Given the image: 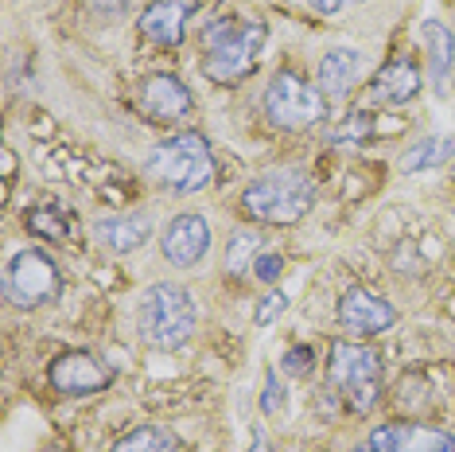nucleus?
Masks as SVG:
<instances>
[{
    "label": "nucleus",
    "mask_w": 455,
    "mask_h": 452,
    "mask_svg": "<svg viewBox=\"0 0 455 452\" xmlns=\"http://www.w3.org/2000/svg\"><path fill=\"white\" fill-rule=\"evenodd\" d=\"M257 250H261V238H257V230H234L230 246H226V273H230V277L245 273L257 258H261Z\"/></svg>",
    "instance_id": "nucleus-20"
},
{
    "label": "nucleus",
    "mask_w": 455,
    "mask_h": 452,
    "mask_svg": "<svg viewBox=\"0 0 455 452\" xmlns=\"http://www.w3.org/2000/svg\"><path fill=\"white\" fill-rule=\"evenodd\" d=\"M288 308V293L284 289H268L265 296H261V304H257V312H253V320H257V327H268Z\"/></svg>",
    "instance_id": "nucleus-23"
},
{
    "label": "nucleus",
    "mask_w": 455,
    "mask_h": 452,
    "mask_svg": "<svg viewBox=\"0 0 455 452\" xmlns=\"http://www.w3.org/2000/svg\"><path fill=\"white\" fill-rule=\"evenodd\" d=\"M339 324L350 335H378L397 324V312H393L389 301H381L370 289H347L339 296Z\"/></svg>",
    "instance_id": "nucleus-11"
},
{
    "label": "nucleus",
    "mask_w": 455,
    "mask_h": 452,
    "mask_svg": "<svg viewBox=\"0 0 455 452\" xmlns=\"http://www.w3.org/2000/svg\"><path fill=\"white\" fill-rule=\"evenodd\" d=\"M355 452H374V448H370V445H358V448H355Z\"/></svg>",
    "instance_id": "nucleus-29"
},
{
    "label": "nucleus",
    "mask_w": 455,
    "mask_h": 452,
    "mask_svg": "<svg viewBox=\"0 0 455 452\" xmlns=\"http://www.w3.org/2000/svg\"><path fill=\"white\" fill-rule=\"evenodd\" d=\"M420 90V67L412 55H393L386 67L370 82V101H381V106H405V101L417 98Z\"/></svg>",
    "instance_id": "nucleus-14"
},
{
    "label": "nucleus",
    "mask_w": 455,
    "mask_h": 452,
    "mask_svg": "<svg viewBox=\"0 0 455 452\" xmlns=\"http://www.w3.org/2000/svg\"><path fill=\"white\" fill-rule=\"evenodd\" d=\"M420 36H424V55H428L432 78H436V86H443V78L451 75V63H455V36L440 20H428V24L420 28Z\"/></svg>",
    "instance_id": "nucleus-17"
},
{
    "label": "nucleus",
    "mask_w": 455,
    "mask_h": 452,
    "mask_svg": "<svg viewBox=\"0 0 455 452\" xmlns=\"http://www.w3.org/2000/svg\"><path fill=\"white\" fill-rule=\"evenodd\" d=\"M312 183L299 172H268V176L253 180L242 195V207L250 219L257 222H273V226H288L299 222L312 211Z\"/></svg>",
    "instance_id": "nucleus-5"
},
{
    "label": "nucleus",
    "mask_w": 455,
    "mask_h": 452,
    "mask_svg": "<svg viewBox=\"0 0 455 452\" xmlns=\"http://www.w3.org/2000/svg\"><path fill=\"white\" fill-rule=\"evenodd\" d=\"M358 70H362V55H358V51H347V47L327 51L323 63H319V90H323V98L350 94V86L358 82Z\"/></svg>",
    "instance_id": "nucleus-15"
},
{
    "label": "nucleus",
    "mask_w": 455,
    "mask_h": 452,
    "mask_svg": "<svg viewBox=\"0 0 455 452\" xmlns=\"http://www.w3.org/2000/svg\"><path fill=\"white\" fill-rule=\"evenodd\" d=\"M206 250H211V226L203 214H175L164 230V258L175 270H191L206 258Z\"/></svg>",
    "instance_id": "nucleus-10"
},
{
    "label": "nucleus",
    "mask_w": 455,
    "mask_h": 452,
    "mask_svg": "<svg viewBox=\"0 0 455 452\" xmlns=\"http://www.w3.org/2000/svg\"><path fill=\"white\" fill-rule=\"evenodd\" d=\"M148 219L144 214H113V219H98L94 234L101 246H109L113 254H129L137 250V246H144V238H148Z\"/></svg>",
    "instance_id": "nucleus-16"
},
{
    "label": "nucleus",
    "mask_w": 455,
    "mask_h": 452,
    "mask_svg": "<svg viewBox=\"0 0 455 452\" xmlns=\"http://www.w3.org/2000/svg\"><path fill=\"white\" fill-rule=\"evenodd\" d=\"M374 452H455V437L432 425H381L366 440Z\"/></svg>",
    "instance_id": "nucleus-13"
},
{
    "label": "nucleus",
    "mask_w": 455,
    "mask_h": 452,
    "mask_svg": "<svg viewBox=\"0 0 455 452\" xmlns=\"http://www.w3.org/2000/svg\"><path fill=\"white\" fill-rule=\"evenodd\" d=\"M307 363H312V351H307V347H292V351L284 355V371L288 375H299V371H307Z\"/></svg>",
    "instance_id": "nucleus-26"
},
{
    "label": "nucleus",
    "mask_w": 455,
    "mask_h": 452,
    "mask_svg": "<svg viewBox=\"0 0 455 452\" xmlns=\"http://www.w3.org/2000/svg\"><path fill=\"white\" fill-rule=\"evenodd\" d=\"M137 109L148 121H156V125H172V121L188 117L191 94H188V86H183L175 75H168V70H156V75L140 78V86H137Z\"/></svg>",
    "instance_id": "nucleus-8"
},
{
    "label": "nucleus",
    "mask_w": 455,
    "mask_h": 452,
    "mask_svg": "<svg viewBox=\"0 0 455 452\" xmlns=\"http://www.w3.org/2000/svg\"><path fill=\"white\" fill-rule=\"evenodd\" d=\"M47 378L55 383V390H63V394H98V390H106L109 386V367L101 363L98 355H90V351H67V355H59L55 363H51V371Z\"/></svg>",
    "instance_id": "nucleus-9"
},
{
    "label": "nucleus",
    "mask_w": 455,
    "mask_h": 452,
    "mask_svg": "<svg viewBox=\"0 0 455 452\" xmlns=\"http://www.w3.org/2000/svg\"><path fill=\"white\" fill-rule=\"evenodd\" d=\"M265 414H276V409L284 406V383L276 375H268V386H265Z\"/></svg>",
    "instance_id": "nucleus-25"
},
{
    "label": "nucleus",
    "mask_w": 455,
    "mask_h": 452,
    "mask_svg": "<svg viewBox=\"0 0 455 452\" xmlns=\"http://www.w3.org/2000/svg\"><path fill=\"white\" fill-rule=\"evenodd\" d=\"M137 332L156 351H180L195 335V301L180 285H152L137 304Z\"/></svg>",
    "instance_id": "nucleus-2"
},
{
    "label": "nucleus",
    "mask_w": 455,
    "mask_h": 452,
    "mask_svg": "<svg viewBox=\"0 0 455 452\" xmlns=\"http://www.w3.org/2000/svg\"><path fill=\"white\" fill-rule=\"evenodd\" d=\"M199 12V0H156L137 16V32L152 44L175 47L183 44V32H188V20Z\"/></svg>",
    "instance_id": "nucleus-12"
},
{
    "label": "nucleus",
    "mask_w": 455,
    "mask_h": 452,
    "mask_svg": "<svg viewBox=\"0 0 455 452\" xmlns=\"http://www.w3.org/2000/svg\"><path fill=\"white\" fill-rule=\"evenodd\" d=\"M281 270H284V258H281V254H261V258L253 262V273L261 277V281H268V285L281 277Z\"/></svg>",
    "instance_id": "nucleus-24"
},
{
    "label": "nucleus",
    "mask_w": 455,
    "mask_h": 452,
    "mask_svg": "<svg viewBox=\"0 0 455 452\" xmlns=\"http://www.w3.org/2000/svg\"><path fill=\"white\" fill-rule=\"evenodd\" d=\"M67 226H70V219L63 211H55V207H36V211H28V230L32 234H44V238H51V242H63L67 238Z\"/></svg>",
    "instance_id": "nucleus-21"
},
{
    "label": "nucleus",
    "mask_w": 455,
    "mask_h": 452,
    "mask_svg": "<svg viewBox=\"0 0 455 452\" xmlns=\"http://www.w3.org/2000/svg\"><path fill=\"white\" fill-rule=\"evenodd\" d=\"M59 270L44 250H20L4 270V301L16 308H39L55 301Z\"/></svg>",
    "instance_id": "nucleus-7"
},
{
    "label": "nucleus",
    "mask_w": 455,
    "mask_h": 452,
    "mask_svg": "<svg viewBox=\"0 0 455 452\" xmlns=\"http://www.w3.org/2000/svg\"><path fill=\"white\" fill-rule=\"evenodd\" d=\"M148 172L172 195H195L211 183V172H214L211 145H206L199 133H180V137H172V141H164V145L152 149Z\"/></svg>",
    "instance_id": "nucleus-4"
},
{
    "label": "nucleus",
    "mask_w": 455,
    "mask_h": 452,
    "mask_svg": "<svg viewBox=\"0 0 455 452\" xmlns=\"http://www.w3.org/2000/svg\"><path fill=\"white\" fill-rule=\"evenodd\" d=\"M203 75L214 82H242L261 59L265 28L253 20H214L199 39Z\"/></svg>",
    "instance_id": "nucleus-1"
},
{
    "label": "nucleus",
    "mask_w": 455,
    "mask_h": 452,
    "mask_svg": "<svg viewBox=\"0 0 455 452\" xmlns=\"http://www.w3.org/2000/svg\"><path fill=\"white\" fill-rule=\"evenodd\" d=\"M327 383L355 414H370L381 394V355L366 343H347L343 339V343L331 347Z\"/></svg>",
    "instance_id": "nucleus-3"
},
{
    "label": "nucleus",
    "mask_w": 455,
    "mask_h": 452,
    "mask_svg": "<svg viewBox=\"0 0 455 452\" xmlns=\"http://www.w3.org/2000/svg\"><path fill=\"white\" fill-rule=\"evenodd\" d=\"M451 157H455V137H424L401 157V172H428L448 164Z\"/></svg>",
    "instance_id": "nucleus-18"
},
{
    "label": "nucleus",
    "mask_w": 455,
    "mask_h": 452,
    "mask_svg": "<svg viewBox=\"0 0 455 452\" xmlns=\"http://www.w3.org/2000/svg\"><path fill=\"white\" fill-rule=\"evenodd\" d=\"M113 452H180V440L160 425H140L121 437L117 445H113Z\"/></svg>",
    "instance_id": "nucleus-19"
},
{
    "label": "nucleus",
    "mask_w": 455,
    "mask_h": 452,
    "mask_svg": "<svg viewBox=\"0 0 455 452\" xmlns=\"http://www.w3.org/2000/svg\"><path fill=\"white\" fill-rule=\"evenodd\" d=\"M307 4H312L319 16H339L347 4H358V0H307Z\"/></svg>",
    "instance_id": "nucleus-27"
},
{
    "label": "nucleus",
    "mask_w": 455,
    "mask_h": 452,
    "mask_svg": "<svg viewBox=\"0 0 455 452\" xmlns=\"http://www.w3.org/2000/svg\"><path fill=\"white\" fill-rule=\"evenodd\" d=\"M370 137H374V117L370 113H355V117H347L343 125L331 133L335 145H358V141H370Z\"/></svg>",
    "instance_id": "nucleus-22"
},
{
    "label": "nucleus",
    "mask_w": 455,
    "mask_h": 452,
    "mask_svg": "<svg viewBox=\"0 0 455 452\" xmlns=\"http://www.w3.org/2000/svg\"><path fill=\"white\" fill-rule=\"evenodd\" d=\"M250 452H273V448H268V440H265V433L253 437V448H250Z\"/></svg>",
    "instance_id": "nucleus-28"
},
{
    "label": "nucleus",
    "mask_w": 455,
    "mask_h": 452,
    "mask_svg": "<svg viewBox=\"0 0 455 452\" xmlns=\"http://www.w3.org/2000/svg\"><path fill=\"white\" fill-rule=\"evenodd\" d=\"M265 113L276 129L304 133L323 121V98H319V90L307 78H299L296 70H276L265 86Z\"/></svg>",
    "instance_id": "nucleus-6"
}]
</instances>
